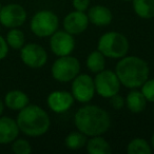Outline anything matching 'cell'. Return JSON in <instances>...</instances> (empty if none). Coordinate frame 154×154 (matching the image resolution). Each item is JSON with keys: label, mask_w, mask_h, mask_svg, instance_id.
<instances>
[{"label": "cell", "mask_w": 154, "mask_h": 154, "mask_svg": "<svg viewBox=\"0 0 154 154\" xmlns=\"http://www.w3.org/2000/svg\"><path fill=\"white\" fill-rule=\"evenodd\" d=\"M74 124L78 131L87 136L103 135L111 127V117L105 109L87 105L78 109L74 115Z\"/></svg>", "instance_id": "obj_1"}, {"label": "cell", "mask_w": 154, "mask_h": 154, "mask_svg": "<svg viewBox=\"0 0 154 154\" xmlns=\"http://www.w3.org/2000/svg\"><path fill=\"white\" fill-rule=\"evenodd\" d=\"M120 84L128 89L140 88L149 78L150 69L147 61L137 56H125L115 66Z\"/></svg>", "instance_id": "obj_2"}, {"label": "cell", "mask_w": 154, "mask_h": 154, "mask_svg": "<svg viewBox=\"0 0 154 154\" xmlns=\"http://www.w3.org/2000/svg\"><path fill=\"white\" fill-rule=\"evenodd\" d=\"M16 122L19 131L32 137L45 134L51 125L48 113L36 105H28L20 110Z\"/></svg>", "instance_id": "obj_3"}, {"label": "cell", "mask_w": 154, "mask_h": 154, "mask_svg": "<svg viewBox=\"0 0 154 154\" xmlns=\"http://www.w3.org/2000/svg\"><path fill=\"white\" fill-rule=\"evenodd\" d=\"M130 49L129 40L124 34L118 32H107L100 36L97 43V50L105 57L120 59L128 54Z\"/></svg>", "instance_id": "obj_4"}, {"label": "cell", "mask_w": 154, "mask_h": 154, "mask_svg": "<svg viewBox=\"0 0 154 154\" xmlns=\"http://www.w3.org/2000/svg\"><path fill=\"white\" fill-rule=\"evenodd\" d=\"M52 76L59 82H70L80 72V62L71 55L60 56L52 64Z\"/></svg>", "instance_id": "obj_5"}, {"label": "cell", "mask_w": 154, "mask_h": 154, "mask_svg": "<svg viewBox=\"0 0 154 154\" xmlns=\"http://www.w3.org/2000/svg\"><path fill=\"white\" fill-rule=\"evenodd\" d=\"M59 19L57 15L49 10L39 11L31 20V30L40 38L50 37L58 30Z\"/></svg>", "instance_id": "obj_6"}, {"label": "cell", "mask_w": 154, "mask_h": 154, "mask_svg": "<svg viewBox=\"0 0 154 154\" xmlns=\"http://www.w3.org/2000/svg\"><path fill=\"white\" fill-rule=\"evenodd\" d=\"M95 92L103 98H110L119 93L120 84L117 75L111 70H103L96 73L94 78Z\"/></svg>", "instance_id": "obj_7"}, {"label": "cell", "mask_w": 154, "mask_h": 154, "mask_svg": "<svg viewBox=\"0 0 154 154\" xmlns=\"http://www.w3.org/2000/svg\"><path fill=\"white\" fill-rule=\"evenodd\" d=\"M72 95L75 100L87 103L93 99L95 95L94 78L88 74H78L72 80Z\"/></svg>", "instance_id": "obj_8"}, {"label": "cell", "mask_w": 154, "mask_h": 154, "mask_svg": "<svg viewBox=\"0 0 154 154\" xmlns=\"http://www.w3.org/2000/svg\"><path fill=\"white\" fill-rule=\"evenodd\" d=\"M20 57L26 66L38 69L47 63L48 53L41 45L37 43H29L21 48Z\"/></svg>", "instance_id": "obj_9"}, {"label": "cell", "mask_w": 154, "mask_h": 154, "mask_svg": "<svg viewBox=\"0 0 154 154\" xmlns=\"http://www.w3.org/2000/svg\"><path fill=\"white\" fill-rule=\"evenodd\" d=\"M50 38V48L56 56L71 55L75 49V39L66 31H56Z\"/></svg>", "instance_id": "obj_10"}, {"label": "cell", "mask_w": 154, "mask_h": 154, "mask_svg": "<svg viewBox=\"0 0 154 154\" xmlns=\"http://www.w3.org/2000/svg\"><path fill=\"white\" fill-rule=\"evenodd\" d=\"M26 20V12L19 5H8L0 10V22L5 28H18L22 26Z\"/></svg>", "instance_id": "obj_11"}, {"label": "cell", "mask_w": 154, "mask_h": 154, "mask_svg": "<svg viewBox=\"0 0 154 154\" xmlns=\"http://www.w3.org/2000/svg\"><path fill=\"white\" fill-rule=\"evenodd\" d=\"M89 18L85 12L73 11L63 19V29L72 35H79L88 29Z\"/></svg>", "instance_id": "obj_12"}, {"label": "cell", "mask_w": 154, "mask_h": 154, "mask_svg": "<svg viewBox=\"0 0 154 154\" xmlns=\"http://www.w3.org/2000/svg\"><path fill=\"white\" fill-rule=\"evenodd\" d=\"M74 97L68 91H54L48 96L49 108L55 113H63L74 105Z\"/></svg>", "instance_id": "obj_13"}, {"label": "cell", "mask_w": 154, "mask_h": 154, "mask_svg": "<svg viewBox=\"0 0 154 154\" xmlns=\"http://www.w3.org/2000/svg\"><path fill=\"white\" fill-rule=\"evenodd\" d=\"M89 22L97 26H107L112 22L113 15L110 9L105 5H94L88 11Z\"/></svg>", "instance_id": "obj_14"}, {"label": "cell", "mask_w": 154, "mask_h": 154, "mask_svg": "<svg viewBox=\"0 0 154 154\" xmlns=\"http://www.w3.org/2000/svg\"><path fill=\"white\" fill-rule=\"evenodd\" d=\"M19 133L17 122L11 117L0 118V143H9L16 139Z\"/></svg>", "instance_id": "obj_15"}, {"label": "cell", "mask_w": 154, "mask_h": 154, "mask_svg": "<svg viewBox=\"0 0 154 154\" xmlns=\"http://www.w3.org/2000/svg\"><path fill=\"white\" fill-rule=\"evenodd\" d=\"M126 106L128 110L133 114H139L145 111L147 107V99L143 96L141 91L132 89L126 97Z\"/></svg>", "instance_id": "obj_16"}, {"label": "cell", "mask_w": 154, "mask_h": 154, "mask_svg": "<svg viewBox=\"0 0 154 154\" xmlns=\"http://www.w3.org/2000/svg\"><path fill=\"white\" fill-rule=\"evenodd\" d=\"M29 103H30V99L28 95L19 90L10 91L5 98V103L8 108L12 110H21L26 107Z\"/></svg>", "instance_id": "obj_17"}, {"label": "cell", "mask_w": 154, "mask_h": 154, "mask_svg": "<svg viewBox=\"0 0 154 154\" xmlns=\"http://www.w3.org/2000/svg\"><path fill=\"white\" fill-rule=\"evenodd\" d=\"M86 148L90 154H110L112 152L110 143L101 135L91 137L87 141Z\"/></svg>", "instance_id": "obj_18"}, {"label": "cell", "mask_w": 154, "mask_h": 154, "mask_svg": "<svg viewBox=\"0 0 154 154\" xmlns=\"http://www.w3.org/2000/svg\"><path fill=\"white\" fill-rule=\"evenodd\" d=\"M133 10L143 19L154 18V0H132Z\"/></svg>", "instance_id": "obj_19"}, {"label": "cell", "mask_w": 154, "mask_h": 154, "mask_svg": "<svg viewBox=\"0 0 154 154\" xmlns=\"http://www.w3.org/2000/svg\"><path fill=\"white\" fill-rule=\"evenodd\" d=\"M87 68L92 73H99L100 71L105 70L106 66V57L98 50L91 52L87 57Z\"/></svg>", "instance_id": "obj_20"}, {"label": "cell", "mask_w": 154, "mask_h": 154, "mask_svg": "<svg viewBox=\"0 0 154 154\" xmlns=\"http://www.w3.org/2000/svg\"><path fill=\"white\" fill-rule=\"evenodd\" d=\"M87 141V135L82 133L80 131H73L66 135L64 139V145L68 149L70 150H79L86 147Z\"/></svg>", "instance_id": "obj_21"}, {"label": "cell", "mask_w": 154, "mask_h": 154, "mask_svg": "<svg viewBox=\"0 0 154 154\" xmlns=\"http://www.w3.org/2000/svg\"><path fill=\"white\" fill-rule=\"evenodd\" d=\"M151 145L143 138H134L127 146V153L128 154H151Z\"/></svg>", "instance_id": "obj_22"}, {"label": "cell", "mask_w": 154, "mask_h": 154, "mask_svg": "<svg viewBox=\"0 0 154 154\" xmlns=\"http://www.w3.org/2000/svg\"><path fill=\"white\" fill-rule=\"evenodd\" d=\"M7 42L8 45L15 50L21 49L24 45V34L22 31L14 28L8 33L7 36Z\"/></svg>", "instance_id": "obj_23"}, {"label": "cell", "mask_w": 154, "mask_h": 154, "mask_svg": "<svg viewBox=\"0 0 154 154\" xmlns=\"http://www.w3.org/2000/svg\"><path fill=\"white\" fill-rule=\"evenodd\" d=\"M12 150L16 154H30L32 152L30 143L26 139H15L12 145Z\"/></svg>", "instance_id": "obj_24"}, {"label": "cell", "mask_w": 154, "mask_h": 154, "mask_svg": "<svg viewBox=\"0 0 154 154\" xmlns=\"http://www.w3.org/2000/svg\"><path fill=\"white\" fill-rule=\"evenodd\" d=\"M140 88L141 93L146 97L147 101L154 103V79H149L148 78Z\"/></svg>", "instance_id": "obj_25"}, {"label": "cell", "mask_w": 154, "mask_h": 154, "mask_svg": "<svg viewBox=\"0 0 154 154\" xmlns=\"http://www.w3.org/2000/svg\"><path fill=\"white\" fill-rule=\"evenodd\" d=\"M109 99H110V105H111V107L115 110H120L126 106V100H125V98L122 95L118 94V93L113 95L112 97H110Z\"/></svg>", "instance_id": "obj_26"}, {"label": "cell", "mask_w": 154, "mask_h": 154, "mask_svg": "<svg viewBox=\"0 0 154 154\" xmlns=\"http://www.w3.org/2000/svg\"><path fill=\"white\" fill-rule=\"evenodd\" d=\"M90 7V0H73V8L76 11L86 12Z\"/></svg>", "instance_id": "obj_27"}, {"label": "cell", "mask_w": 154, "mask_h": 154, "mask_svg": "<svg viewBox=\"0 0 154 154\" xmlns=\"http://www.w3.org/2000/svg\"><path fill=\"white\" fill-rule=\"evenodd\" d=\"M9 53V47H8V42L2 36H0V60L3 59Z\"/></svg>", "instance_id": "obj_28"}, {"label": "cell", "mask_w": 154, "mask_h": 154, "mask_svg": "<svg viewBox=\"0 0 154 154\" xmlns=\"http://www.w3.org/2000/svg\"><path fill=\"white\" fill-rule=\"evenodd\" d=\"M151 148H152V150H154V132L151 136Z\"/></svg>", "instance_id": "obj_29"}, {"label": "cell", "mask_w": 154, "mask_h": 154, "mask_svg": "<svg viewBox=\"0 0 154 154\" xmlns=\"http://www.w3.org/2000/svg\"><path fill=\"white\" fill-rule=\"evenodd\" d=\"M3 112V103L1 101V99H0V115L2 114Z\"/></svg>", "instance_id": "obj_30"}, {"label": "cell", "mask_w": 154, "mask_h": 154, "mask_svg": "<svg viewBox=\"0 0 154 154\" xmlns=\"http://www.w3.org/2000/svg\"><path fill=\"white\" fill-rule=\"evenodd\" d=\"M122 1H132V0H122Z\"/></svg>", "instance_id": "obj_31"}, {"label": "cell", "mask_w": 154, "mask_h": 154, "mask_svg": "<svg viewBox=\"0 0 154 154\" xmlns=\"http://www.w3.org/2000/svg\"><path fill=\"white\" fill-rule=\"evenodd\" d=\"M153 116H154V109H153Z\"/></svg>", "instance_id": "obj_32"}, {"label": "cell", "mask_w": 154, "mask_h": 154, "mask_svg": "<svg viewBox=\"0 0 154 154\" xmlns=\"http://www.w3.org/2000/svg\"><path fill=\"white\" fill-rule=\"evenodd\" d=\"M0 10H1V5H0Z\"/></svg>", "instance_id": "obj_33"}]
</instances>
